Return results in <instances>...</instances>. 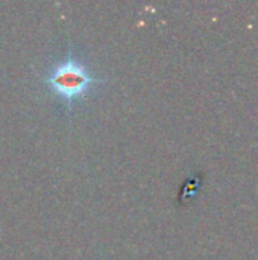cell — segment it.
Listing matches in <instances>:
<instances>
[{"instance_id": "1", "label": "cell", "mask_w": 258, "mask_h": 260, "mask_svg": "<svg viewBox=\"0 0 258 260\" xmlns=\"http://www.w3.org/2000/svg\"><path fill=\"white\" fill-rule=\"evenodd\" d=\"M41 81L53 91V94L64 99L70 107L73 101L84 98L93 84L105 82L106 78L90 73L84 64L71 56V50H68L67 58L56 64Z\"/></svg>"}]
</instances>
